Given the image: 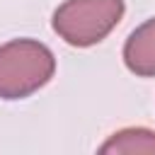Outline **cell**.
<instances>
[{"instance_id":"obj_2","label":"cell","mask_w":155,"mask_h":155,"mask_svg":"<svg viewBox=\"0 0 155 155\" xmlns=\"http://www.w3.org/2000/svg\"><path fill=\"white\" fill-rule=\"evenodd\" d=\"M124 17V0H65L53 12L56 34L70 46L99 44Z\"/></svg>"},{"instance_id":"obj_1","label":"cell","mask_w":155,"mask_h":155,"mask_svg":"<svg viewBox=\"0 0 155 155\" xmlns=\"http://www.w3.org/2000/svg\"><path fill=\"white\" fill-rule=\"evenodd\" d=\"M56 70L48 46L34 39H12L0 46V97L24 99L44 87Z\"/></svg>"},{"instance_id":"obj_4","label":"cell","mask_w":155,"mask_h":155,"mask_svg":"<svg viewBox=\"0 0 155 155\" xmlns=\"http://www.w3.org/2000/svg\"><path fill=\"white\" fill-rule=\"evenodd\" d=\"M104 155H133V153H155V131L150 128H124L109 136V140L99 148Z\"/></svg>"},{"instance_id":"obj_3","label":"cell","mask_w":155,"mask_h":155,"mask_svg":"<svg viewBox=\"0 0 155 155\" xmlns=\"http://www.w3.org/2000/svg\"><path fill=\"white\" fill-rule=\"evenodd\" d=\"M124 63L140 78L155 75V17L143 22L124 44Z\"/></svg>"}]
</instances>
